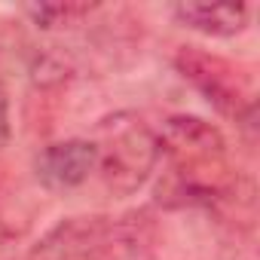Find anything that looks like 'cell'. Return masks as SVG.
<instances>
[{"instance_id":"obj_7","label":"cell","mask_w":260,"mask_h":260,"mask_svg":"<svg viewBox=\"0 0 260 260\" xmlns=\"http://www.w3.org/2000/svg\"><path fill=\"white\" fill-rule=\"evenodd\" d=\"M95 7H86V4H34V7H25V13L34 19L37 28H55V25H71L83 16H89Z\"/></svg>"},{"instance_id":"obj_3","label":"cell","mask_w":260,"mask_h":260,"mask_svg":"<svg viewBox=\"0 0 260 260\" xmlns=\"http://www.w3.org/2000/svg\"><path fill=\"white\" fill-rule=\"evenodd\" d=\"M178 71L184 80H190L223 116L230 119H251L254 113V98L248 83L239 77V71L220 58V55H208L196 46H184L175 58Z\"/></svg>"},{"instance_id":"obj_5","label":"cell","mask_w":260,"mask_h":260,"mask_svg":"<svg viewBox=\"0 0 260 260\" xmlns=\"http://www.w3.org/2000/svg\"><path fill=\"white\" fill-rule=\"evenodd\" d=\"M98 260H153V220L144 211L125 214L101 230Z\"/></svg>"},{"instance_id":"obj_2","label":"cell","mask_w":260,"mask_h":260,"mask_svg":"<svg viewBox=\"0 0 260 260\" xmlns=\"http://www.w3.org/2000/svg\"><path fill=\"white\" fill-rule=\"evenodd\" d=\"M92 141L98 147L101 178H104L107 190L116 196L135 193L150 178V172L156 169V162L162 156L159 138L135 113H113V116L101 119Z\"/></svg>"},{"instance_id":"obj_1","label":"cell","mask_w":260,"mask_h":260,"mask_svg":"<svg viewBox=\"0 0 260 260\" xmlns=\"http://www.w3.org/2000/svg\"><path fill=\"white\" fill-rule=\"evenodd\" d=\"M159 147L172 162V184L184 202L211 208L239 193L226 166V141L211 122L199 116H172L162 125Z\"/></svg>"},{"instance_id":"obj_6","label":"cell","mask_w":260,"mask_h":260,"mask_svg":"<svg viewBox=\"0 0 260 260\" xmlns=\"http://www.w3.org/2000/svg\"><path fill=\"white\" fill-rule=\"evenodd\" d=\"M175 19L208 37H236L251 22V7L245 4H178Z\"/></svg>"},{"instance_id":"obj_8","label":"cell","mask_w":260,"mask_h":260,"mask_svg":"<svg viewBox=\"0 0 260 260\" xmlns=\"http://www.w3.org/2000/svg\"><path fill=\"white\" fill-rule=\"evenodd\" d=\"M10 141V101H7V92L0 86V147Z\"/></svg>"},{"instance_id":"obj_4","label":"cell","mask_w":260,"mask_h":260,"mask_svg":"<svg viewBox=\"0 0 260 260\" xmlns=\"http://www.w3.org/2000/svg\"><path fill=\"white\" fill-rule=\"evenodd\" d=\"M98 172V147L92 138H68L43 147L37 156V178L49 190H74Z\"/></svg>"}]
</instances>
